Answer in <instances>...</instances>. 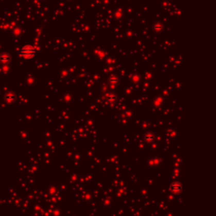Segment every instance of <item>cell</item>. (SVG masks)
<instances>
[{
    "label": "cell",
    "instance_id": "3957f363",
    "mask_svg": "<svg viewBox=\"0 0 216 216\" xmlns=\"http://www.w3.org/2000/svg\"><path fill=\"white\" fill-rule=\"evenodd\" d=\"M144 140L147 143H149V144H152V143L154 142V140H155V135H154V133L152 132L147 133L144 135Z\"/></svg>",
    "mask_w": 216,
    "mask_h": 216
},
{
    "label": "cell",
    "instance_id": "7a4b0ae2",
    "mask_svg": "<svg viewBox=\"0 0 216 216\" xmlns=\"http://www.w3.org/2000/svg\"><path fill=\"white\" fill-rule=\"evenodd\" d=\"M171 190L174 193H180L182 190V185L180 182H174V183L171 184Z\"/></svg>",
    "mask_w": 216,
    "mask_h": 216
},
{
    "label": "cell",
    "instance_id": "6da1fadb",
    "mask_svg": "<svg viewBox=\"0 0 216 216\" xmlns=\"http://www.w3.org/2000/svg\"><path fill=\"white\" fill-rule=\"evenodd\" d=\"M22 54L25 57H32L35 55V50L31 47H30V46H26V47L23 48Z\"/></svg>",
    "mask_w": 216,
    "mask_h": 216
},
{
    "label": "cell",
    "instance_id": "277c9868",
    "mask_svg": "<svg viewBox=\"0 0 216 216\" xmlns=\"http://www.w3.org/2000/svg\"><path fill=\"white\" fill-rule=\"evenodd\" d=\"M10 56H8V54H6V53L3 54L2 57H1V60H2L3 63H8V62H10Z\"/></svg>",
    "mask_w": 216,
    "mask_h": 216
}]
</instances>
